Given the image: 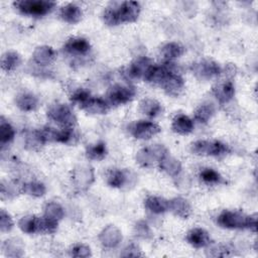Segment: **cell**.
<instances>
[{
  "label": "cell",
  "mask_w": 258,
  "mask_h": 258,
  "mask_svg": "<svg viewBox=\"0 0 258 258\" xmlns=\"http://www.w3.org/2000/svg\"><path fill=\"white\" fill-rule=\"evenodd\" d=\"M140 10L141 8L138 2L125 1L108 6L103 13V19L104 22L110 26H115L126 22H134L137 20Z\"/></svg>",
  "instance_id": "1"
},
{
  "label": "cell",
  "mask_w": 258,
  "mask_h": 258,
  "mask_svg": "<svg viewBox=\"0 0 258 258\" xmlns=\"http://www.w3.org/2000/svg\"><path fill=\"white\" fill-rule=\"evenodd\" d=\"M218 224L227 229H251L256 231V215L248 216L239 211H224L218 217Z\"/></svg>",
  "instance_id": "2"
},
{
  "label": "cell",
  "mask_w": 258,
  "mask_h": 258,
  "mask_svg": "<svg viewBox=\"0 0 258 258\" xmlns=\"http://www.w3.org/2000/svg\"><path fill=\"white\" fill-rule=\"evenodd\" d=\"M14 6L25 15L42 16L54 8L55 2L48 0H20L14 2Z\"/></svg>",
  "instance_id": "3"
},
{
  "label": "cell",
  "mask_w": 258,
  "mask_h": 258,
  "mask_svg": "<svg viewBox=\"0 0 258 258\" xmlns=\"http://www.w3.org/2000/svg\"><path fill=\"white\" fill-rule=\"evenodd\" d=\"M168 154L167 149L161 144H154L150 146H146L140 149L136 153V161L144 167H148L158 162Z\"/></svg>",
  "instance_id": "4"
},
{
  "label": "cell",
  "mask_w": 258,
  "mask_h": 258,
  "mask_svg": "<svg viewBox=\"0 0 258 258\" xmlns=\"http://www.w3.org/2000/svg\"><path fill=\"white\" fill-rule=\"evenodd\" d=\"M47 117L63 126V128H73L77 123L75 114L66 104L52 105L47 111Z\"/></svg>",
  "instance_id": "5"
},
{
  "label": "cell",
  "mask_w": 258,
  "mask_h": 258,
  "mask_svg": "<svg viewBox=\"0 0 258 258\" xmlns=\"http://www.w3.org/2000/svg\"><path fill=\"white\" fill-rule=\"evenodd\" d=\"M190 150L194 154L197 155L219 156L227 153L229 151V148L227 145L220 141L198 140L191 144Z\"/></svg>",
  "instance_id": "6"
},
{
  "label": "cell",
  "mask_w": 258,
  "mask_h": 258,
  "mask_svg": "<svg viewBox=\"0 0 258 258\" xmlns=\"http://www.w3.org/2000/svg\"><path fill=\"white\" fill-rule=\"evenodd\" d=\"M136 95V90L132 86L114 85L108 91V99L111 104L122 105L131 101Z\"/></svg>",
  "instance_id": "7"
},
{
  "label": "cell",
  "mask_w": 258,
  "mask_h": 258,
  "mask_svg": "<svg viewBox=\"0 0 258 258\" xmlns=\"http://www.w3.org/2000/svg\"><path fill=\"white\" fill-rule=\"evenodd\" d=\"M191 72L200 79L209 80L219 76L222 73V70L217 62L206 59L192 63Z\"/></svg>",
  "instance_id": "8"
},
{
  "label": "cell",
  "mask_w": 258,
  "mask_h": 258,
  "mask_svg": "<svg viewBox=\"0 0 258 258\" xmlns=\"http://www.w3.org/2000/svg\"><path fill=\"white\" fill-rule=\"evenodd\" d=\"M160 132V127L151 121H138L130 128V133L137 139H150Z\"/></svg>",
  "instance_id": "9"
},
{
  "label": "cell",
  "mask_w": 258,
  "mask_h": 258,
  "mask_svg": "<svg viewBox=\"0 0 258 258\" xmlns=\"http://www.w3.org/2000/svg\"><path fill=\"white\" fill-rule=\"evenodd\" d=\"M73 180L75 185L81 189H87L94 181V170L89 165H80L75 168L73 173Z\"/></svg>",
  "instance_id": "10"
},
{
  "label": "cell",
  "mask_w": 258,
  "mask_h": 258,
  "mask_svg": "<svg viewBox=\"0 0 258 258\" xmlns=\"http://www.w3.org/2000/svg\"><path fill=\"white\" fill-rule=\"evenodd\" d=\"M99 241L106 248H115L122 241V233L116 226L109 225L101 231Z\"/></svg>",
  "instance_id": "11"
},
{
  "label": "cell",
  "mask_w": 258,
  "mask_h": 258,
  "mask_svg": "<svg viewBox=\"0 0 258 258\" xmlns=\"http://www.w3.org/2000/svg\"><path fill=\"white\" fill-rule=\"evenodd\" d=\"M159 86L165 91L166 94L170 96H177L182 91L184 82L182 78L175 71H173L165 77Z\"/></svg>",
  "instance_id": "12"
},
{
  "label": "cell",
  "mask_w": 258,
  "mask_h": 258,
  "mask_svg": "<svg viewBox=\"0 0 258 258\" xmlns=\"http://www.w3.org/2000/svg\"><path fill=\"white\" fill-rule=\"evenodd\" d=\"M153 62L150 58L146 57V56H142L139 57L137 59H135L128 68V75L132 78H143L145 79L147 73L149 72V70L152 68Z\"/></svg>",
  "instance_id": "13"
},
{
  "label": "cell",
  "mask_w": 258,
  "mask_h": 258,
  "mask_svg": "<svg viewBox=\"0 0 258 258\" xmlns=\"http://www.w3.org/2000/svg\"><path fill=\"white\" fill-rule=\"evenodd\" d=\"M79 107L91 114H105L109 110V105L105 100L92 97L91 95Z\"/></svg>",
  "instance_id": "14"
},
{
  "label": "cell",
  "mask_w": 258,
  "mask_h": 258,
  "mask_svg": "<svg viewBox=\"0 0 258 258\" xmlns=\"http://www.w3.org/2000/svg\"><path fill=\"white\" fill-rule=\"evenodd\" d=\"M213 94L221 104L228 103L235 95V87L232 81L219 83L213 88Z\"/></svg>",
  "instance_id": "15"
},
{
  "label": "cell",
  "mask_w": 258,
  "mask_h": 258,
  "mask_svg": "<svg viewBox=\"0 0 258 258\" xmlns=\"http://www.w3.org/2000/svg\"><path fill=\"white\" fill-rule=\"evenodd\" d=\"M186 241L195 248H204L210 245L211 237L205 229L195 228L187 233Z\"/></svg>",
  "instance_id": "16"
},
{
  "label": "cell",
  "mask_w": 258,
  "mask_h": 258,
  "mask_svg": "<svg viewBox=\"0 0 258 258\" xmlns=\"http://www.w3.org/2000/svg\"><path fill=\"white\" fill-rule=\"evenodd\" d=\"M33 60L40 66H46L51 63L55 57L56 53L54 49L48 45H41L37 46L33 51Z\"/></svg>",
  "instance_id": "17"
},
{
  "label": "cell",
  "mask_w": 258,
  "mask_h": 258,
  "mask_svg": "<svg viewBox=\"0 0 258 258\" xmlns=\"http://www.w3.org/2000/svg\"><path fill=\"white\" fill-rule=\"evenodd\" d=\"M59 16L63 21L71 23V24H75V23H78L79 21H81L83 12H82L81 8L79 6H77L76 4L69 3L60 8Z\"/></svg>",
  "instance_id": "18"
},
{
  "label": "cell",
  "mask_w": 258,
  "mask_h": 258,
  "mask_svg": "<svg viewBox=\"0 0 258 258\" xmlns=\"http://www.w3.org/2000/svg\"><path fill=\"white\" fill-rule=\"evenodd\" d=\"M91 48L89 41L83 37H73L70 38L63 46V49L70 53L85 54Z\"/></svg>",
  "instance_id": "19"
},
{
  "label": "cell",
  "mask_w": 258,
  "mask_h": 258,
  "mask_svg": "<svg viewBox=\"0 0 258 258\" xmlns=\"http://www.w3.org/2000/svg\"><path fill=\"white\" fill-rule=\"evenodd\" d=\"M169 210L177 217L187 219L191 214V208L188 202L183 198H174L169 201Z\"/></svg>",
  "instance_id": "20"
},
{
  "label": "cell",
  "mask_w": 258,
  "mask_h": 258,
  "mask_svg": "<svg viewBox=\"0 0 258 258\" xmlns=\"http://www.w3.org/2000/svg\"><path fill=\"white\" fill-rule=\"evenodd\" d=\"M194 122L192 120L183 114H179L177 116H175V118L172 121L171 124V128L175 133L181 134V135H185L190 133L194 130Z\"/></svg>",
  "instance_id": "21"
},
{
  "label": "cell",
  "mask_w": 258,
  "mask_h": 258,
  "mask_svg": "<svg viewBox=\"0 0 258 258\" xmlns=\"http://www.w3.org/2000/svg\"><path fill=\"white\" fill-rule=\"evenodd\" d=\"M19 229L26 234L40 233L41 231V218L36 216H25L18 222Z\"/></svg>",
  "instance_id": "22"
},
{
  "label": "cell",
  "mask_w": 258,
  "mask_h": 258,
  "mask_svg": "<svg viewBox=\"0 0 258 258\" xmlns=\"http://www.w3.org/2000/svg\"><path fill=\"white\" fill-rule=\"evenodd\" d=\"M159 167L170 176H177L182 168L180 161L168 154L159 161Z\"/></svg>",
  "instance_id": "23"
},
{
  "label": "cell",
  "mask_w": 258,
  "mask_h": 258,
  "mask_svg": "<svg viewBox=\"0 0 258 258\" xmlns=\"http://www.w3.org/2000/svg\"><path fill=\"white\" fill-rule=\"evenodd\" d=\"M16 106L25 112L33 111L38 106V99L31 93L19 94L15 99Z\"/></svg>",
  "instance_id": "24"
},
{
  "label": "cell",
  "mask_w": 258,
  "mask_h": 258,
  "mask_svg": "<svg viewBox=\"0 0 258 258\" xmlns=\"http://www.w3.org/2000/svg\"><path fill=\"white\" fill-rule=\"evenodd\" d=\"M145 207L154 214H162L169 210V201L160 197L150 196L145 200Z\"/></svg>",
  "instance_id": "25"
},
{
  "label": "cell",
  "mask_w": 258,
  "mask_h": 258,
  "mask_svg": "<svg viewBox=\"0 0 258 258\" xmlns=\"http://www.w3.org/2000/svg\"><path fill=\"white\" fill-rule=\"evenodd\" d=\"M139 110L148 117H156L161 113L162 107L159 102L154 99H143L139 104Z\"/></svg>",
  "instance_id": "26"
},
{
  "label": "cell",
  "mask_w": 258,
  "mask_h": 258,
  "mask_svg": "<svg viewBox=\"0 0 258 258\" xmlns=\"http://www.w3.org/2000/svg\"><path fill=\"white\" fill-rule=\"evenodd\" d=\"M15 136V130L14 128L4 120L3 117H1L0 121V143L3 146L10 143Z\"/></svg>",
  "instance_id": "27"
},
{
  "label": "cell",
  "mask_w": 258,
  "mask_h": 258,
  "mask_svg": "<svg viewBox=\"0 0 258 258\" xmlns=\"http://www.w3.org/2000/svg\"><path fill=\"white\" fill-rule=\"evenodd\" d=\"M19 62H20V55L17 52L7 51L2 56L1 67H2V70H4L5 72H11L15 68H17Z\"/></svg>",
  "instance_id": "28"
},
{
  "label": "cell",
  "mask_w": 258,
  "mask_h": 258,
  "mask_svg": "<svg viewBox=\"0 0 258 258\" xmlns=\"http://www.w3.org/2000/svg\"><path fill=\"white\" fill-rule=\"evenodd\" d=\"M106 154L107 148L104 142H98L94 145H90L86 150V155L91 160H102Z\"/></svg>",
  "instance_id": "29"
},
{
  "label": "cell",
  "mask_w": 258,
  "mask_h": 258,
  "mask_svg": "<svg viewBox=\"0 0 258 258\" xmlns=\"http://www.w3.org/2000/svg\"><path fill=\"white\" fill-rule=\"evenodd\" d=\"M64 216V211L62 209V207L54 202H50L48 204H46L45 208H44V217L48 218L50 220L56 221L58 222L59 220H61Z\"/></svg>",
  "instance_id": "30"
},
{
  "label": "cell",
  "mask_w": 258,
  "mask_h": 258,
  "mask_svg": "<svg viewBox=\"0 0 258 258\" xmlns=\"http://www.w3.org/2000/svg\"><path fill=\"white\" fill-rule=\"evenodd\" d=\"M183 47L176 42H168L161 48V54L166 59H172L179 57L183 53Z\"/></svg>",
  "instance_id": "31"
},
{
  "label": "cell",
  "mask_w": 258,
  "mask_h": 258,
  "mask_svg": "<svg viewBox=\"0 0 258 258\" xmlns=\"http://www.w3.org/2000/svg\"><path fill=\"white\" fill-rule=\"evenodd\" d=\"M46 188L43 183L36 181H29L22 184V192L34 198H40L45 195Z\"/></svg>",
  "instance_id": "32"
},
{
  "label": "cell",
  "mask_w": 258,
  "mask_h": 258,
  "mask_svg": "<svg viewBox=\"0 0 258 258\" xmlns=\"http://www.w3.org/2000/svg\"><path fill=\"white\" fill-rule=\"evenodd\" d=\"M215 113V109L210 104L201 105L195 112V119L201 123H207Z\"/></svg>",
  "instance_id": "33"
},
{
  "label": "cell",
  "mask_w": 258,
  "mask_h": 258,
  "mask_svg": "<svg viewBox=\"0 0 258 258\" xmlns=\"http://www.w3.org/2000/svg\"><path fill=\"white\" fill-rule=\"evenodd\" d=\"M127 180L125 171L120 169L112 170L108 175V184L112 187H121Z\"/></svg>",
  "instance_id": "34"
},
{
  "label": "cell",
  "mask_w": 258,
  "mask_h": 258,
  "mask_svg": "<svg viewBox=\"0 0 258 258\" xmlns=\"http://www.w3.org/2000/svg\"><path fill=\"white\" fill-rule=\"evenodd\" d=\"M201 178L207 183H219L222 182L223 177L221 174L213 168H205L200 173Z\"/></svg>",
  "instance_id": "35"
},
{
  "label": "cell",
  "mask_w": 258,
  "mask_h": 258,
  "mask_svg": "<svg viewBox=\"0 0 258 258\" xmlns=\"http://www.w3.org/2000/svg\"><path fill=\"white\" fill-rule=\"evenodd\" d=\"M3 250L7 256L10 257H20L22 255V250L16 244V242H12L11 240L5 241L3 244Z\"/></svg>",
  "instance_id": "36"
},
{
  "label": "cell",
  "mask_w": 258,
  "mask_h": 258,
  "mask_svg": "<svg viewBox=\"0 0 258 258\" xmlns=\"http://www.w3.org/2000/svg\"><path fill=\"white\" fill-rule=\"evenodd\" d=\"M13 227V221L11 216L4 210L0 211V231L9 232Z\"/></svg>",
  "instance_id": "37"
},
{
  "label": "cell",
  "mask_w": 258,
  "mask_h": 258,
  "mask_svg": "<svg viewBox=\"0 0 258 258\" xmlns=\"http://www.w3.org/2000/svg\"><path fill=\"white\" fill-rule=\"evenodd\" d=\"M71 255L73 257H78V258H86L92 255L90 247L83 245V244H78L74 246L71 250Z\"/></svg>",
  "instance_id": "38"
},
{
  "label": "cell",
  "mask_w": 258,
  "mask_h": 258,
  "mask_svg": "<svg viewBox=\"0 0 258 258\" xmlns=\"http://www.w3.org/2000/svg\"><path fill=\"white\" fill-rule=\"evenodd\" d=\"M135 233H136V235L138 237L143 238V239H148V238H150L152 236L150 228L143 221H140V222H138L136 224V226H135Z\"/></svg>",
  "instance_id": "39"
},
{
  "label": "cell",
  "mask_w": 258,
  "mask_h": 258,
  "mask_svg": "<svg viewBox=\"0 0 258 258\" xmlns=\"http://www.w3.org/2000/svg\"><path fill=\"white\" fill-rule=\"evenodd\" d=\"M208 255L213 257H225L230 255V249L225 245H218L211 248L208 252Z\"/></svg>",
  "instance_id": "40"
},
{
  "label": "cell",
  "mask_w": 258,
  "mask_h": 258,
  "mask_svg": "<svg viewBox=\"0 0 258 258\" xmlns=\"http://www.w3.org/2000/svg\"><path fill=\"white\" fill-rule=\"evenodd\" d=\"M122 256H141L139 249L134 244L129 245L126 249H124V253L121 254Z\"/></svg>",
  "instance_id": "41"
}]
</instances>
